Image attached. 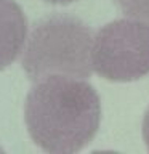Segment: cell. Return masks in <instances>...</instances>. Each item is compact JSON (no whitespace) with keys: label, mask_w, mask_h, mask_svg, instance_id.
<instances>
[{"label":"cell","mask_w":149,"mask_h":154,"mask_svg":"<svg viewBox=\"0 0 149 154\" xmlns=\"http://www.w3.org/2000/svg\"><path fill=\"white\" fill-rule=\"evenodd\" d=\"M91 67L109 82H133L149 74V24L132 18L108 23L93 35Z\"/></svg>","instance_id":"cell-3"},{"label":"cell","mask_w":149,"mask_h":154,"mask_svg":"<svg viewBox=\"0 0 149 154\" xmlns=\"http://www.w3.org/2000/svg\"><path fill=\"white\" fill-rule=\"evenodd\" d=\"M115 3L127 18L149 24V0H115Z\"/></svg>","instance_id":"cell-5"},{"label":"cell","mask_w":149,"mask_h":154,"mask_svg":"<svg viewBox=\"0 0 149 154\" xmlns=\"http://www.w3.org/2000/svg\"><path fill=\"white\" fill-rule=\"evenodd\" d=\"M24 120L40 149L55 154L77 152L98 132L101 101L85 79L48 75L37 80L29 91Z\"/></svg>","instance_id":"cell-1"},{"label":"cell","mask_w":149,"mask_h":154,"mask_svg":"<svg viewBox=\"0 0 149 154\" xmlns=\"http://www.w3.org/2000/svg\"><path fill=\"white\" fill-rule=\"evenodd\" d=\"M27 38V21L14 0H0V71L13 64Z\"/></svg>","instance_id":"cell-4"},{"label":"cell","mask_w":149,"mask_h":154,"mask_svg":"<svg viewBox=\"0 0 149 154\" xmlns=\"http://www.w3.org/2000/svg\"><path fill=\"white\" fill-rule=\"evenodd\" d=\"M93 32L82 19L51 14L34 24L23 50V69L34 82L48 75L88 79Z\"/></svg>","instance_id":"cell-2"},{"label":"cell","mask_w":149,"mask_h":154,"mask_svg":"<svg viewBox=\"0 0 149 154\" xmlns=\"http://www.w3.org/2000/svg\"><path fill=\"white\" fill-rule=\"evenodd\" d=\"M143 140H144L146 148H147V151H149V108L146 109L144 117H143Z\"/></svg>","instance_id":"cell-6"},{"label":"cell","mask_w":149,"mask_h":154,"mask_svg":"<svg viewBox=\"0 0 149 154\" xmlns=\"http://www.w3.org/2000/svg\"><path fill=\"white\" fill-rule=\"evenodd\" d=\"M50 3H55V5H69L72 2H77V0H47Z\"/></svg>","instance_id":"cell-7"}]
</instances>
